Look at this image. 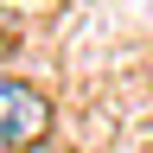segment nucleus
Segmentation results:
<instances>
[{
	"label": "nucleus",
	"mask_w": 153,
	"mask_h": 153,
	"mask_svg": "<svg viewBox=\"0 0 153 153\" xmlns=\"http://www.w3.org/2000/svg\"><path fill=\"white\" fill-rule=\"evenodd\" d=\"M51 134V102L19 76H0V153H26Z\"/></svg>",
	"instance_id": "f257e3e1"
},
{
	"label": "nucleus",
	"mask_w": 153,
	"mask_h": 153,
	"mask_svg": "<svg viewBox=\"0 0 153 153\" xmlns=\"http://www.w3.org/2000/svg\"><path fill=\"white\" fill-rule=\"evenodd\" d=\"M26 153H70V147H51V140H38V147H26Z\"/></svg>",
	"instance_id": "f03ea898"
},
{
	"label": "nucleus",
	"mask_w": 153,
	"mask_h": 153,
	"mask_svg": "<svg viewBox=\"0 0 153 153\" xmlns=\"http://www.w3.org/2000/svg\"><path fill=\"white\" fill-rule=\"evenodd\" d=\"M7 45H13V38H7V32H0V51H7Z\"/></svg>",
	"instance_id": "7ed1b4c3"
}]
</instances>
